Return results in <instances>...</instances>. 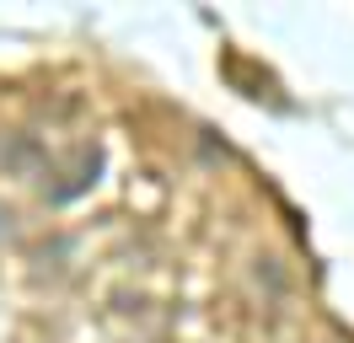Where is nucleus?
<instances>
[{
  "mask_svg": "<svg viewBox=\"0 0 354 343\" xmlns=\"http://www.w3.org/2000/svg\"><path fill=\"white\" fill-rule=\"evenodd\" d=\"M11 231V210H6V204H0V236Z\"/></svg>",
  "mask_w": 354,
  "mask_h": 343,
  "instance_id": "obj_1",
  "label": "nucleus"
}]
</instances>
